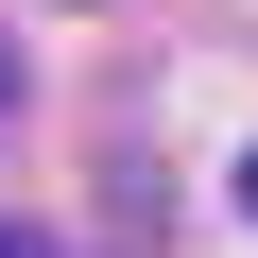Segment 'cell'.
Returning a JSON list of instances; mask_svg holds the SVG:
<instances>
[{"label":"cell","mask_w":258,"mask_h":258,"mask_svg":"<svg viewBox=\"0 0 258 258\" xmlns=\"http://www.w3.org/2000/svg\"><path fill=\"white\" fill-rule=\"evenodd\" d=\"M0 120H18V52H0Z\"/></svg>","instance_id":"6da1fadb"},{"label":"cell","mask_w":258,"mask_h":258,"mask_svg":"<svg viewBox=\"0 0 258 258\" xmlns=\"http://www.w3.org/2000/svg\"><path fill=\"white\" fill-rule=\"evenodd\" d=\"M241 207H258V155H241Z\"/></svg>","instance_id":"7a4b0ae2"},{"label":"cell","mask_w":258,"mask_h":258,"mask_svg":"<svg viewBox=\"0 0 258 258\" xmlns=\"http://www.w3.org/2000/svg\"><path fill=\"white\" fill-rule=\"evenodd\" d=\"M0 258H18V224H0Z\"/></svg>","instance_id":"3957f363"}]
</instances>
